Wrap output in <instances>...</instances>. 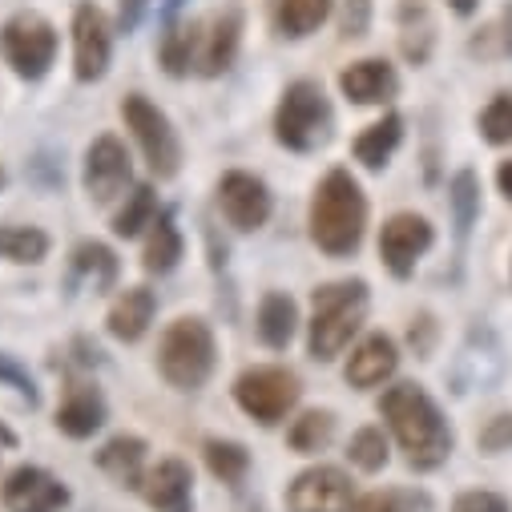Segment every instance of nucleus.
Masks as SVG:
<instances>
[{"label": "nucleus", "instance_id": "obj_40", "mask_svg": "<svg viewBox=\"0 0 512 512\" xmlns=\"http://www.w3.org/2000/svg\"><path fill=\"white\" fill-rule=\"evenodd\" d=\"M146 9V0H121V29H134Z\"/></svg>", "mask_w": 512, "mask_h": 512}, {"label": "nucleus", "instance_id": "obj_30", "mask_svg": "<svg viewBox=\"0 0 512 512\" xmlns=\"http://www.w3.org/2000/svg\"><path fill=\"white\" fill-rule=\"evenodd\" d=\"M428 496L412 492V488H388V492H371L363 500H355L347 512H428Z\"/></svg>", "mask_w": 512, "mask_h": 512}, {"label": "nucleus", "instance_id": "obj_17", "mask_svg": "<svg viewBox=\"0 0 512 512\" xmlns=\"http://www.w3.org/2000/svg\"><path fill=\"white\" fill-rule=\"evenodd\" d=\"M190 468L182 464V460H162L150 476H146V484H142V492H146V500L158 508V512H190V504H194V496H190Z\"/></svg>", "mask_w": 512, "mask_h": 512}, {"label": "nucleus", "instance_id": "obj_44", "mask_svg": "<svg viewBox=\"0 0 512 512\" xmlns=\"http://www.w3.org/2000/svg\"><path fill=\"white\" fill-rule=\"evenodd\" d=\"M0 186H5V166H0Z\"/></svg>", "mask_w": 512, "mask_h": 512}, {"label": "nucleus", "instance_id": "obj_4", "mask_svg": "<svg viewBox=\"0 0 512 512\" xmlns=\"http://www.w3.org/2000/svg\"><path fill=\"white\" fill-rule=\"evenodd\" d=\"M158 367L178 392H198L214 371V335L202 319H178L162 335Z\"/></svg>", "mask_w": 512, "mask_h": 512}, {"label": "nucleus", "instance_id": "obj_41", "mask_svg": "<svg viewBox=\"0 0 512 512\" xmlns=\"http://www.w3.org/2000/svg\"><path fill=\"white\" fill-rule=\"evenodd\" d=\"M496 182H500V190H504V198H512V162H504V166L496 170Z\"/></svg>", "mask_w": 512, "mask_h": 512}, {"label": "nucleus", "instance_id": "obj_35", "mask_svg": "<svg viewBox=\"0 0 512 512\" xmlns=\"http://www.w3.org/2000/svg\"><path fill=\"white\" fill-rule=\"evenodd\" d=\"M452 210H456V226L464 234L472 226V218H476V178L468 170L456 174V182H452Z\"/></svg>", "mask_w": 512, "mask_h": 512}, {"label": "nucleus", "instance_id": "obj_10", "mask_svg": "<svg viewBox=\"0 0 512 512\" xmlns=\"http://www.w3.org/2000/svg\"><path fill=\"white\" fill-rule=\"evenodd\" d=\"M218 206L234 230H259L271 218V194L254 174H226L218 182Z\"/></svg>", "mask_w": 512, "mask_h": 512}, {"label": "nucleus", "instance_id": "obj_34", "mask_svg": "<svg viewBox=\"0 0 512 512\" xmlns=\"http://www.w3.org/2000/svg\"><path fill=\"white\" fill-rule=\"evenodd\" d=\"M480 134L492 146H508L512 142V93H500L488 101V109L480 113Z\"/></svg>", "mask_w": 512, "mask_h": 512}, {"label": "nucleus", "instance_id": "obj_24", "mask_svg": "<svg viewBox=\"0 0 512 512\" xmlns=\"http://www.w3.org/2000/svg\"><path fill=\"white\" fill-rule=\"evenodd\" d=\"M295 323H299L295 303H291L287 295L271 291V295L263 299V307H259V339L279 351V347H287V343L295 339Z\"/></svg>", "mask_w": 512, "mask_h": 512}, {"label": "nucleus", "instance_id": "obj_37", "mask_svg": "<svg viewBox=\"0 0 512 512\" xmlns=\"http://www.w3.org/2000/svg\"><path fill=\"white\" fill-rule=\"evenodd\" d=\"M371 25V0H347L343 5V37H363Z\"/></svg>", "mask_w": 512, "mask_h": 512}, {"label": "nucleus", "instance_id": "obj_19", "mask_svg": "<svg viewBox=\"0 0 512 512\" xmlns=\"http://www.w3.org/2000/svg\"><path fill=\"white\" fill-rule=\"evenodd\" d=\"M101 424H105V404H101V396H97L93 388H85V383H77V388L65 396L61 412H57V428H61L65 436H73V440H85V436H93Z\"/></svg>", "mask_w": 512, "mask_h": 512}, {"label": "nucleus", "instance_id": "obj_18", "mask_svg": "<svg viewBox=\"0 0 512 512\" xmlns=\"http://www.w3.org/2000/svg\"><path fill=\"white\" fill-rule=\"evenodd\" d=\"M154 291H146V287H130L117 303H113V311H109V335L113 339H121V343H138L146 331H150V323H154Z\"/></svg>", "mask_w": 512, "mask_h": 512}, {"label": "nucleus", "instance_id": "obj_2", "mask_svg": "<svg viewBox=\"0 0 512 512\" xmlns=\"http://www.w3.org/2000/svg\"><path fill=\"white\" fill-rule=\"evenodd\" d=\"M363 222H367V202L363 190L355 186V178L347 170H331L311 202V238L319 242V250L327 254H351L363 238Z\"/></svg>", "mask_w": 512, "mask_h": 512}, {"label": "nucleus", "instance_id": "obj_28", "mask_svg": "<svg viewBox=\"0 0 512 512\" xmlns=\"http://www.w3.org/2000/svg\"><path fill=\"white\" fill-rule=\"evenodd\" d=\"M73 271L93 279V291H109L117 279V259L101 246V242H81L73 250Z\"/></svg>", "mask_w": 512, "mask_h": 512}, {"label": "nucleus", "instance_id": "obj_29", "mask_svg": "<svg viewBox=\"0 0 512 512\" xmlns=\"http://www.w3.org/2000/svg\"><path fill=\"white\" fill-rule=\"evenodd\" d=\"M331 436H335V416L331 412H307L287 432V440H291L295 452H319V448L331 444Z\"/></svg>", "mask_w": 512, "mask_h": 512}, {"label": "nucleus", "instance_id": "obj_32", "mask_svg": "<svg viewBox=\"0 0 512 512\" xmlns=\"http://www.w3.org/2000/svg\"><path fill=\"white\" fill-rule=\"evenodd\" d=\"M154 218H158L154 190H150V186H138V190L130 194V202H125V210L117 214L113 230H117L121 238H134V234H142V226H154Z\"/></svg>", "mask_w": 512, "mask_h": 512}, {"label": "nucleus", "instance_id": "obj_11", "mask_svg": "<svg viewBox=\"0 0 512 512\" xmlns=\"http://www.w3.org/2000/svg\"><path fill=\"white\" fill-rule=\"evenodd\" d=\"M0 500H5L9 512H61L69 504V492L57 476H49L45 468H17L5 488H0Z\"/></svg>", "mask_w": 512, "mask_h": 512}, {"label": "nucleus", "instance_id": "obj_5", "mask_svg": "<svg viewBox=\"0 0 512 512\" xmlns=\"http://www.w3.org/2000/svg\"><path fill=\"white\" fill-rule=\"evenodd\" d=\"M275 134L287 150L311 154L319 146H327L331 138V105L323 97V89L315 81H295L283 93L279 117H275Z\"/></svg>", "mask_w": 512, "mask_h": 512}, {"label": "nucleus", "instance_id": "obj_26", "mask_svg": "<svg viewBox=\"0 0 512 512\" xmlns=\"http://www.w3.org/2000/svg\"><path fill=\"white\" fill-rule=\"evenodd\" d=\"M49 254V238L37 226H0V259L41 263Z\"/></svg>", "mask_w": 512, "mask_h": 512}, {"label": "nucleus", "instance_id": "obj_12", "mask_svg": "<svg viewBox=\"0 0 512 512\" xmlns=\"http://www.w3.org/2000/svg\"><path fill=\"white\" fill-rule=\"evenodd\" d=\"M109 25L101 17V9L93 5H77L73 13V69L81 81H97L109 69Z\"/></svg>", "mask_w": 512, "mask_h": 512}, {"label": "nucleus", "instance_id": "obj_43", "mask_svg": "<svg viewBox=\"0 0 512 512\" xmlns=\"http://www.w3.org/2000/svg\"><path fill=\"white\" fill-rule=\"evenodd\" d=\"M5 444H13V436H9L5 428H0V448H5Z\"/></svg>", "mask_w": 512, "mask_h": 512}, {"label": "nucleus", "instance_id": "obj_27", "mask_svg": "<svg viewBox=\"0 0 512 512\" xmlns=\"http://www.w3.org/2000/svg\"><path fill=\"white\" fill-rule=\"evenodd\" d=\"M194 45H198V25H194V21H190V25H182V21H170V25H166V33H162V45H158L166 73L182 77V73L190 69Z\"/></svg>", "mask_w": 512, "mask_h": 512}, {"label": "nucleus", "instance_id": "obj_42", "mask_svg": "<svg viewBox=\"0 0 512 512\" xmlns=\"http://www.w3.org/2000/svg\"><path fill=\"white\" fill-rule=\"evenodd\" d=\"M452 9H456L460 17H468V13H476V0H452Z\"/></svg>", "mask_w": 512, "mask_h": 512}, {"label": "nucleus", "instance_id": "obj_39", "mask_svg": "<svg viewBox=\"0 0 512 512\" xmlns=\"http://www.w3.org/2000/svg\"><path fill=\"white\" fill-rule=\"evenodd\" d=\"M0 379H5V383H13V388L29 400V404H37V388H33V379L13 363V359H5V355H0Z\"/></svg>", "mask_w": 512, "mask_h": 512}, {"label": "nucleus", "instance_id": "obj_33", "mask_svg": "<svg viewBox=\"0 0 512 512\" xmlns=\"http://www.w3.org/2000/svg\"><path fill=\"white\" fill-rule=\"evenodd\" d=\"M351 464L363 468V472H379L383 464H388V440H383L379 428H363L351 436V448H347Z\"/></svg>", "mask_w": 512, "mask_h": 512}, {"label": "nucleus", "instance_id": "obj_15", "mask_svg": "<svg viewBox=\"0 0 512 512\" xmlns=\"http://www.w3.org/2000/svg\"><path fill=\"white\" fill-rule=\"evenodd\" d=\"M339 85L343 93L355 101V105H379V101H388L396 97L400 89V77L388 61H379V57H367V61H355L351 69L339 73Z\"/></svg>", "mask_w": 512, "mask_h": 512}, {"label": "nucleus", "instance_id": "obj_3", "mask_svg": "<svg viewBox=\"0 0 512 512\" xmlns=\"http://www.w3.org/2000/svg\"><path fill=\"white\" fill-rule=\"evenodd\" d=\"M367 315V283L347 279V283H327L315 291V315H311V355L315 359H335L351 335L359 331Z\"/></svg>", "mask_w": 512, "mask_h": 512}, {"label": "nucleus", "instance_id": "obj_23", "mask_svg": "<svg viewBox=\"0 0 512 512\" xmlns=\"http://www.w3.org/2000/svg\"><path fill=\"white\" fill-rule=\"evenodd\" d=\"M238 33H242V17L234 9L222 13L210 25V37H206V49H202V73L206 77H218L222 69H230V61L238 53Z\"/></svg>", "mask_w": 512, "mask_h": 512}, {"label": "nucleus", "instance_id": "obj_7", "mask_svg": "<svg viewBox=\"0 0 512 512\" xmlns=\"http://www.w3.org/2000/svg\"><path fill=\"white\" fill-rule=\"evenodd\" d=\"M234 400L246 416H254L259 424H279L295 400H299V379L287 367H254L234 383Z\"/></svg>", "mask_w": 512, "mask_h": 512}, {"label": "nucleus", "instance_id": "obj_20", "mask_svg": "<svg viewBox=\"0 0 512 512\" xmlns=\"http://www.w3.org/2000/svg\"><path fill=\"white\" fill-rule=\"evenodd\" d=\"M97 464L105 476H113L121 488H142V464H146V444L138 436H117L97 452Z\"/></svg>", "mask_w": 512, "mask_h": 512}, {"label": "nucleus", "instance_id": "obj_6", "mask_svg": "<svg viewBox=\"0 0 512 512\" xmlns=\"http://www.w3.org/2000/svg\"><path fill=\"white\" fill-rule=\"evenodd\" d=\"M121 117H125V125L134 130V138H138V146H142L150 170H154L158 178H174L178 166H182V146H178V138H174V130H170L166 113H162L158 105H150L142 93H130V97L121 101Z\"/></svg>", "mask_w": 512, "mask_h": 512}, {"label": "nucleus", "instance_id": "obj_13", "mask_svg": "<svg viewBox=\"0 0 512 512\" xmlns=\"http://www.w3.org/2000/svg\"><path fill=\"white\" fill-rule=\"evenodd\" d=\"M130 182V154L117 138H97L85 154V190L93 202H113L117 190Z\"/></svg>", "mask_w": 512, "mask_h": 512}, {"label": "nucleus", "instance_id": "obj_14", "mask_svg": "<svg viewBox=\"0 0 512 512\" xmlns=\"http://www.w3.org/2000/svg\"><path fill=\"white\" fill-rule=\"evenodd\" d=\"M347 496H351V480L339 468H311L291 484L287 504L291 512H339Z\"/></svg>", "mask_w": 512, "mask_h": 512}, {"label": "nucleus", "instance_id": "obj_1", "mask_svg": "<svg viewBox=\"0 0 512 512\" xmlns=\"http://www.w3.org/2000/svg\"><path fill=\"white\" fill-rule=\"evenodd\" d=\"M379 412L388 420V428L396 432L400 448L408 452V464L428 472L440 468L452 452V432L444 424V416L436 412V404L416 388V383H396L388 388V396L379 400Z\"/></svg>", "mask_w": 512, "mask_h": 512}, {"label": "nucleus", "instance_id": "obj_16", "mask_svg": "<svg viewBox=\"0 0 512 512\" xmlns=\"http://www.w3.org/2000/svg\"><path fill=\"white\" fill-rule=\"evenodd\" d=\"M396 363L400 355L388 335H367L347 359V383L351 388H375V383H383L396 371Z\"/></svg>", "mask_w": 512, "mask_h": 512}, {"label": "nucleus", "instance_id": "obj_36", "mask_svg": "<svg viewBox=\"0 0 512 512\" xmlns=\"http://www.w3.org/2000/svg\"><path fill=\"white\" fill-rule=\"evenodd\" d=\"M452 512H508V500L496 492H464L456 496Z\"/></svg>", "mask_w": 512, "mask_h": 512}, {"label": "nucleus", "instance_id": "obj_31", "mask_svg": "<svg viewBox=\"0 0 512 512\" xmlns=\"http://www.w3.org/2000/svg\"><path fill=\"white\" fill-rule=\"evenodd\" d=\"M206 464H210V472L218 480L238 484L246 476V468H250V452L242 444H234V440H210L206 444Z\"/></svg>", "mask_w": 512, "mask_h": 512}, {"label": "nucleus", "instance_id": "obj_38", "mask_svg": "<svg viewBox=\"0 0 512 512\" xmlns=\"http://www.w3.org/2000/svg\"><path fill=\"white\" fill-rule=\"evenodd\" d=\"M480 448H484V452H504V448H512V416H496V420L480 432Z\"/></svg>", "mask_w": 512, "mask_h": 512}, {"label": "nucleus", "instance_id": "obj_21", "mask_svg": "<svg viewBox=\"0 0 512 512\" xmlns=\"http://www.w3.org/2000/svg\"><path fill=\"white\" fill-rule=\"evenodd\" d=\"M400 138H404V121H400V113H388L383 121H375L371 130H363L355 138V158L367 170H379V166H388V158L396 154Z\"/></svg>", "mask_w": 512, "mask_h": 512}, {"label": "nucleus", "instance_id": "obj_22", "mask_svg": "<svg viewBox=\"0 0 512 512\" xmlns=\"http://www.w3.org/2000/svg\"><path fill=\"white\" fill-rule=\"evenodd\" d=\"M271 13L283 37H307L327 21L331 0H271Z\"/></svg>", "mask_w": 512, "mask_h": 512}, {"label": "nucleus", "instance_id": "obj_9", "mask_svg": "<svg viewBox=\"0 0 512 512\" xmlns=\"http://www.w3.org/2000/svg\"><path fill=\"white\" fill-rule=\"evenodd\" d=\"M432 246V226L420 214H396L379 230V259L396 279H408L416 259Z\"/></svg>", "mask_w": 512, "mask_h": 512}, {"label": "nucleus", "instance_id": "obj_8", "mask_svg": "<svg viewBox=\"0 0 512 512\" xmlns=\"http://www.w3.org/2000/svg\"><path fill=\"white\" fill-rule=\"evenodd\" d=\"M0 53L5 61L25 77V81H37L49 73L53 57H57V33L45 17L37 13H21L13 17L5 29H0Z\"/></svg>", "mask_w": 512, "mask_h": 512}, {"label": "nucleus", "instance_id": "obj_25", "mask_svg": "<svg viewBox=\"0 0 512 512\" xmlns=\"http://www.w3.org/2000/svg\"><path fill=\"white\" fill-rule=\"evenodd\" d=\"M182 259V234L174 226V214H158L150 242H146V271L150 275H170Z\"/></svg>", "mask_w": 512, "mask_h": 512}]
</instances>
